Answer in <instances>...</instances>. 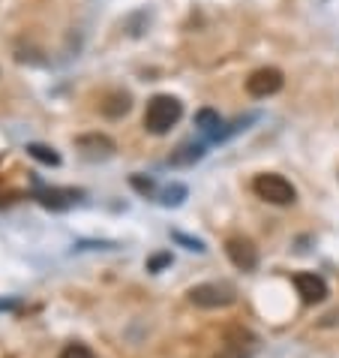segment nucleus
Segmentation results:
<instances>
[{
  "label": "nucleus",
  "instance_id": "1",
  "mask_svg": "<svg viewBox=\"0 0 339 358\" xmlns=\"http://www.w3.org/2000/svg\"><path fill=\"white\" fill-rule=\"evenodd\" d=\"M181 117H183L181 99L172 94H159L144 108V130L153 136H165V133H172V127H177Z\"/></svg>",
  "mask_w": 339,
  "mask_h": 358
},
{
  "label": "nucleus",
  "instance_id": "2",
  "mask_svg": "<svg viewBox=\"0 0 339 358\" xmlns=\"http://www.w3.org/2000/svg\"><path fill=\"white\" fill-rule=\"evenodd\" d=\"M186 295L189 304H195L198 310H223L237 301V289L232 283H198Z\"/></svg>",
  "mask_w": 339,
  "mask_h": 358
},
{
  "label": "nucleus",
  "instance_id": "3",
  "mask_svg": "<svg viewBox=\"0 0 339 358\" xmlns=\"http://www.w3.org/2000/svg\"><path fill=\"white\" fill-rule=\"evenodd\" d=\"M253 190L255 196L267 205H294L297 202V190L294 184L282 175H273V172H264V175H255L253 181Z\"/></svg>",
  "mask_w": 339,
  "mask_h": 358
},
{
  "label": "nucleus",
  "instance_id": "4",
  "mask_svg": "<svg viewBox=\"0 0 339 358\" xmlns=\"http://www.w3.org/2000/svg\"><path fill=\"white\" fill-rule=\"evenodd\" d=\"M282 85H285V78L276 66H262L246 78V94L255 96V99H267V96L282 91Z\"/></svg>",
  "mask_w": 339,
  "mask_h": 358
},
{
  "label": "nucleus",
  "instance_id": "5",
  "mask_svg": "<svg viewBox=\"0 0 339 358\" xmlns=\"http://www.w3.org/2000/svg\"><path fill=\"white\" fill-rule=\"evenodd\" d=\"M225 253L228 259H232L234 268H241V271H255L258 268V247L249 241L243 235H234L225 241Z\"/></svg>",
  "mask_w": 339,
  "mask_h": 358
},
{
  "label": "nucleus",
  "instance_id": "6",
  "mask_svg": "<svg viewBox=\"0 0 339 358\" xmlns=\"http://www.w3.org/2000/svg\"><path fill=\"white\" fill-rule=\"evenodd\" d=\"M294 289L301 295L303 304H322L327 298V283L322 274L315 271H297L294 274Z\"/></svg>",
  "mask_w": 339,
  "mask_h": 358
},
{
  "label": "nucleus",
  "instance_id": "7",
  "mask_svg": "<svg viewBox=\"0 0 339 358\" xmlns=\"http://www.w3.org/2000/svg\"><path fill=\"white\" fill-rule=\"evenodd\" d=\"M75 148L82 151L87 160H108L114 154V142L103 133H87V136H78L75 138Z\"/></svg>",
  "mask_w": 339,
  "mask_h": 358
},
{
  "label": "nucleus",
  "instance_id": "8",
  "mask_svg": "<svg viewBox=\"0 0 339 358\" xmlns=\"http://www.w3.org/2000/svg\"><path fill=\"white\" fill-rule=\"evenodd\" d=\"M36 199H39V205H45V208H52V211H66L69 205H75L78 199H82V193L78 190H57V187H52V190H36Z\"/></svg>",
  "mask_w": 339,
  "mask_h": 358
},
{
  "label": "nucleus",
  "instance_id": "9",
  "mask_svg": "<svg viewBox=\"0 0 339 358\" xmlns=\"http://www.w3.org/2000/svg\"><path fill=\"white\" fill-rule=\"evenodd\" d=\"M129 108H133V96L123 94V91H112L105 94V99L99 103V112H103L105 117H123Z\"/></svg>",
  "mask_w": 339,
  "mask_h": 358
},
{
  "label": "nucleus",
  "instance_id": "10",
  "mask_svg": "<svg viewBox=\"0 0 339 358\" xmlns=\"http://www.w3.org/2000/svg\"><path fill=\"white\" fill-rule=\"evenodd\" d=\"M195 127L202 133H211L219 138V127H223V121H219V115L213 112V108H202V112L195 115Z\"/></svg>",
  "mask_w": 339,
  "mask_h": 358
},
{
  "label": "nucleus",
  "instance_id": "11",
  "mask_svg": "<svg viewBox=\"0 0 339 358\" xmlns=\"http://www.w3.org/2000/svg\"><path fill=\"white\" fill-rule=\"evenodd\" d=\"M204 157V145H181V151L172 154V163L174 166H189L195 160H202Z\"/></svg>",
  "mask_w": 339,
  "mask_h": 358
},
{
  "label": "nucleus",
  "instance_id": "12",
  "mask_svg": "<svg viewBox=\"0 0 339 358\" xmlns=\"http://www.w3.org/2000/svg\"><path fill=\"white\" fill-rule=\"evenodd\" d=\"M27 154H31L33 160L45 163V166H61V157H57L52 148H45V145H27Z\"/></svg>",
  "mask_w": 339,
  "mask_h": 358
},
{
  "label": "nucleus",
  "instance_id": "13",
  "mask_svg": "<svg viewBox=\"0 0 339 358\" xmlns=\"http://www.w3.org/2000/svg\"><path fill=\"white\" fill-rule=\"evenodd\" d=\"M57 358H96V355L91 346H84V343H66Z\"/></svg>",
  "mask_w": 339,
  "mask_h": 358
},
{
  "label": "nucleus",
  "instance_id": "14",
  "mask_svg": "<svg viewBox=\"0 0 339 358\" xmlns=\"http://www.w3.org/2000/svg\"><path fill=\"white\" fill-rule=\"evenodd\" d=\"M183 199H186V187L174 184V187H168V190L163 193V205H181Z\"/></svg>",
  "mask_w": 339,
  "mask_h": 358
},
{
  "label": "nucleus",
  "instance_id": "15",
  "mask_svg": "<svg viewBox=\"0 0 339 358\" xmlns=\"http://www.w3.org/2000/svg\"><path fill=\"white\" fill-rule=\"evenodd\" d=\"M172 238H174L177 244H183L186 250H195V253H204V250H207L204 241H198V238H189V235H183V232H174Z\"/></svg>",
  "mask_w": 339,
  "mask_h": 358
},
{
  "label": "nucleus",
  "instance_id": "16",
  "mask_svg": "<svg viewBox=\"0 0 339 358\" xmlns=\"http://www.w3.org/2000/svg\"><path fill=\"white\" fill-rule=\"evenodd\" d=\"M165 265H172V253H156V256H151V259H147V271H163Z\"/></svg>",
  "mask_w": 339,
  "mask_h": 358
},
{
  "label": "nucleus",
  "instance_id": "17",
  "mask_svg": "<svg viewBox=\"0 0 339 358\" xmlns=\"http://www.w3.org/2000/svg\"><path fill=\"white\" fill-rule=\"evenodd\" d=\"M133 187H135L138 193H144V196H151V193H153V181H151V178H147V181H144V178L133 175Z\"/></svg>",
  "mask_w": 339,
  "mask_h": 358
},
{
  "label": "nucleus",
  "instance_id": "18",
  "mask_svg": "<svg viewBox=\"0 0 339 358\" xmlns=\"http://www.w3.org/2000/svg\"><path fill=\"white\" fill-rule=\"evenodd\" d=\"M216 358H243V355H241V352H234V350H223Z\"/></svg>",
  "mask_w": 339,
  "mask_h": 358
},
{
  "label": "nucleus",
  "instance_id": "19",
  "mask_svg": "<svg viewBox=\"0 0 339 358\" xmlns=\"http://www.w3.org/2000/svg\"><path fill=\"white\" fill-rule=\"evenodd\" d=\"M18 301H0V310H15Z\"/></svg>",
  "mask_w": 339,
  "mask_h": 358
}]
</instances>
